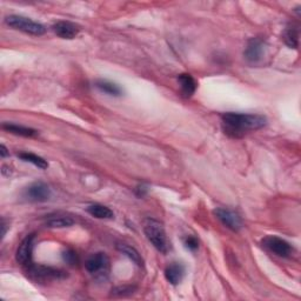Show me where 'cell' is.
Here are the masks:
<instances>
[{
    "label": "cell",
    "mask_w": 301,
    "mask_h": 301,
    "mask_svg": "<svg viewBox=\"0 0 301 301\" xmlns=\"http://www.w3.org/2000/svg\"><path fill=\"white\" fill-rule=\"evenodd\" d=\"M184 274H185V268L183 265L180 264H172L165 269L166 280H167L169 284L174 285V286L183 280Z\"/></svg>",
    "instance_id": "cell-13"
},
{
    "label": "cell",
    "mask_w": 301,
    "mask_h": 301,
    "mask_svg": "<svg viewBox=\"0 0 301 301\" xmlns=\"http://www.w3.org/2000/svg\"><path fill=\"white\" fill-rule=\"evenodd\" d=\"M284 40L291 49H298L299 46V30L296 26H291L285 31Z\"/></svg>",
    "instance_id": "cell-19"
},
{
    "label": "cell",
    "mask_w": 301,
    "mask_h": 301,
    "mask_svg": "<svg viewBox=\"0 0 301 301\" xmlns=\"http://www.w3.org/2000/svg\"><path fill=\"white\" fill-rule=\"evenodd\" d=\"M25 197L34 203H44L51 198V189L44 183H34L30 185L25 191Z\"/></svg>",
    "instance_id": "cell-9"
},
{
    "label": "cell",
    "mask_w": 301,
    "mask_h": 301,
    "mask_svg": "<svg viewBox=\"0 0 301 301\" xmlns=\"http://www.w3.org/2000/svg\"><path fill=\"white\" fill-rule=\"evenodd\" d=\"M223 128L227 136L241 138L249 131L263 128L266 125V118L259 114H245L227 112L221 116Z\"/></svg>",
    "instance_id": "cell-1"
},
{
    "label": "cell",
    "mask_w": 301,
    "mask_h": 301,
    "mask_svg": "<svg viewBox=\"0 0 301 301\" xmlns=\"http://www.w3.org/2000/svg\"><path fill=\"white\" fill-rule=\"evenodd\" d=\"M265 52V44L261 39H252L249 40L248 45L245 50V58L247 59L249 62H258L263 59V55Z\"/></svg>",
    "instance_id": "cell-10"
},
{
    "label": "cell",
    "mask_w": 301,
    "mask_h": 301,
    "mask_svg": "<svg viewBox=\"0 0 301 301\" xmlns=\"http://www.w3.org/2000/svg\"><path fill=\"white\" fill-rule=\"evenodd\" d=\"M6 223H5V219H3V221H2V228H3V232H2V236L4 238L5 236V234H6Z\"/></svg>",
    "instance_id": "cell-27"
},
{
    "label": "cell",
    "mask_w": 301,
    "mask_h": 301,
    "mask_svg": "<svg viewBox=\"0 0 301 301\" xmlns=\"http://www.w3.org/2000/svg\"><path fill=\"white\" fill-rule=\"evenodd\" d=\"M117 249L119 252H121L122 254H125L130 260H132L134 264H137L138 266H142L144 264V260H142L140 253L137 251L136 248L130 246L127 244H118Z\"/></svg>",
    "instance_id": "cell-17"
},
{
    "label": "cell",
    "mask_w": 301,
    "mask_h": 301,
    "mask_svg": "<svg viewBox=\"0 0 301 301\" xmlns=\"http://www.w3.org/2000/svg\"><path fill=\"white\" fill-rule=\"evenodd\" d=\"M112 292L114 293V294L122 295V294H125L126 292H132V288H130V287H118V288H116V290H113Z\"/></svg>",
    "instance_id": "cell-23"
},
{
    "label": "cell",
    "mask_w": 301,
    "mask_h": 301,
    "mask_svg": "<svg viewBox=\"0 0 301 301\" xmlns=\"http://www.w3.org/2000/svg\"><path fill=\"white\" fill-rule=\"evenodd\" d=\"M3 128L10 132L12 134H15V136H20V137H26V138H32L38 136V132L33 128L30 127H25V126H19L15 124H4Z\"/></svg>",
    "instance_id": "cell-16"
},
{
    "label": "cell",
    "mask_w": 301,
    "mask_h": 301,
    "mask_svg": "<svg viewBox=\"0 0 301 301\" xmlns=\"http://www.w3.org/2000/svg\"><path fill=\"white\" fill-rule=\"evenodd\" d=\"M138 191H139V193H138V196L142 197V196H145L146 192H147V188L144 187V186H141V187H138Z\"/></svg>",
    "instance_id": "cell-26"
},
{
    "label": "cell",
    "mask_w": 301,
    "mask_h": 301,
    "mask_svg": "<svg viewBox=\"0 0 301 301\" xmlns=\"http://www.w3.org/2000/svg\"><path fill=\"white\" fill-rule=\"evenodd\" d=\"M144 232L150 244L161 253H167L168 240L166 236L164 226L156 219H146L144 223Z\"/></svg>",
    "instance_id": "cell-2"
},
{
    "label": "cell",
    "mask_w": 301,
    "mask_h": 301,
    "mask_svg": "<svg viewBox=\"0 0 301 301\" xmlns=\"http://www.w3.org/2000/svg\"><path fill=\"white\" fill-rule=\"evenodd\" d=\"M62 256H64V260L66 261V263L70 264V265H74L78 261L77 253L72 251V249H66V251L64 252V254H62Z\"/></svg>",
    "instance_id": "cell-22"
},
{
    "label": "cell",
    "mask_w": 301,
    "mask_h": 301,
    "mask_svg": "<svg viewBox=\"0 0 301 301\" xmlns=\"http://www.w3.org/2000/svg\"><path fill=\"white\" fill-rule=\"evenodd\" d=\"M85 267L92 275L97 278H104L107 276L110 272V259L105 253H94L86 260Z\"/></svg>",
    "instance_id": "cell-4"
},
{
    "label": "cell",
    "mask_w": 301,
    "mask_h": 301,
    "mask_svg": "<svg viewBox=\"0 0 301 301\" xmlns=\"http://www.w3.org/2000/svg\"><path fill=\"white\" fill-rule=\"evenodd\" d=\"M96 86L99 91L104 92L106 94H110V96L113 97H119L122 93L120 87L114 82H111L109 80H98L96 82Z\"/></svg>",
    "instance_id": "cell-18"
},
{
    "label": "cell",
    "mask_w": 301,
    "mask_h": 301,
    "mask_svg": "<svg viewBox=\"0 0 301 301\" xmlns=\"http://www.w3.org/2000/svg\"><path fill=\"white\" fill-rule=\"evenodd\" d=\"M86 211L92 217L97 218V219H113L114 218V213L112 212V209H110L109 207L100 204L90 205L86 208Z\"/></svg>",
    "instance_id": "cell-15"
},
{
    "label": "cell",
    "mask_w": 301,
    "mask_h": 301,
    "mask_svg": "<svg viewBox=\"0 0 301 301\" xmlns=\"http://www.w3.org/2000/svg\"><path fill=\"white\" fill-rule=\"evenodd\" d=\"M178 81H179L181 93H183L185 97L188 98L193 96L197 90V82L191 74H187V73L180 74L179 77H178Z\"/></svg>",
    "instance_id": "cell-14"
},
{
    "label": "cell",
    "mask_w": 301,
    "mask_h": 301,
    "mask_svg": "<svg viewBox=\"0 0 301 301\" xmlns=\"http://www.w3.org/2000/svg\"><path fill=\"white\" fill-rule=\"evenodd\" d=\"M9 154H10V152L5 147V145L0 146V156H2V158H6L7 156H9Z\"/></svg>",
    "instance_id": "cell-24"
},
{
    "label": "cell",
    "mask_w": 301,
    "mask_h": 301,
    "mask_svg": "<svg viewBox=\"0 0 301 301\" xmlns=\"http://www.w3.org/2000/svg\"><path fill=\"white\" fill-rule=\"evenodd\" d=\"M19 158H20L22 160L26 161V162H31V164H33L34 166H37V167L41 168V169H46L47 167H49V164H47V161L44 159V158L39 157L34 153L23 152V153L19 154Z\"/></svg>",
    "instance_id": "cell-20"
},
{
    "label": "cell",
    "mask_w": 301,
    "mask_h": 301,
    "mask_svg": "<svg viewBox=\"0 0 301 301\" xmlns=\"http://www.w3.org/2000/svg\"><path fill=\"white\" fill-rule=\"evenodd\" d=\"M52 29L54 33L62 39H74L80 32V27L71 22H58Z\"/></svg>",
    "instance_id": "cell-11"
},
{
    "label": "cell",
    "mask_w": 301,
    "mask_h": 301,
    "mask_svg": "<svg viewBox=\"0 0 301 301\" xmlns=\"http://www.w3.org/2000/svg\"><path fill=\"white\" fill-rule=\"evenodd\" d=\"M34 234L27 235L25 239L22 241L17 249V254H15V260L18 264L27 266L32 263V253H33V243H34Z\"/></svg>",
    "instance_id": "cell-8"
},
{
    "label": "cell",
    "mask_w": 301,
    "mask_h": 301,
    "mask_svg": "<svg viewBox=\"0 0 301 301\" xmlns=\"http://www.w3.org/2000/svg\"><path fill=\"white\" fill-rule=\"evenodd\" d=\"M26 272L29 273L30 276L34 280H42V281H49V280H54L61 278L62 272L59 271V269H54L51 267H45V266H37V265H33L31 263L27 265Z\"/></svg>",
    "instance_id": "cell-7"
},
{
    "label": "cell",
    "mask_w": 301,
    "mask_h": 301,
    "mask_svg": "<svg viewBox=\"0 0 301 301\" xmlns=\"http://www.w3.org/2000/svg\"><path fill=\"white\" fill-rule=\"evenodd\" d=\"M5 22L12 29L22 31V32L27 34L42 35L46 32L45 26L41 25L40 23L34 22L30 18L22 17V15H9V17H6Z\"/></svg>",
    "instance_id": "cell-3"
},
{
    "label": "cell",
    "mask_w": 301,
    "mask_h": 301,
    "mask_svg": "<svg viewBox=\"0 0 301 301\" xmlns=\"http://www.w3.org/2000/svg\"><path fill=\"white\" fill-rule=\"evenodd\" d=\"M214 214L221 221V224L233 232H239L243 228V220L240 216L228 208H217Z\"/></svg>",
    "instance_id": "cell-6"
},
{
    "label": "cell",
    "mask_w": 301,
    "mask_h": 301,
    "mask_svg": "<svg viewBox=\"0 0 301 301\" xmlns=\"http://www.w3.org/2000/svg\"><path fill=\"white\" fill-rule=\"evenodd\" d=\"M184 243H185V246L188 249H191V251H196V249L199 247V241H198L196 236H192V235L186 236Z\"/></svg>",
    "instance_id": "cell-21"
},
{
    "label": "cell",
    "mask_w": 301,
    "mask_h": 301,
    "mask_svg": "<svg viewBox=\"0 0 301 301\" xmlns=\"http://www.w3.org/2000/svg\"><path fill=\"white\" fill-rule=\"evenodd\" d=\"M261 244H263V246L267 251L273 253V254L281 256V258H288V256L293 254V251H294L290 243H287L286 240L275 235H268L264 238Z\"/></svg>",
    "instance_id": "cell-5"
},
{
    "label": "cell",
    "mask_w": 301,
    "mask_h": 301,
    "mask_svg": "<svg viewBox=\"0 0 301 301\" xmlns=\"http://www.w3.org/2000/svg\"><path fill=\"white\" fill-rule=\"evenodd\" d=\"M73 224V218L67 214H62V213H55V214L47 216L45 219V225L51 228H65L70 227Z\"/></svg>",
    "instance_id": "cell-12"
},
{
    "label": "cell",
    "mask_w": 301,
    "mask_h": 301,
    "mask_svg": "<svg viewBox=\"0 0 301 301\" xmlns=\"http://www.w3.org/2000/svg\"><path fill=\"white\" fill-rule=\"evenodd\" d=\"M10 167H7V166H3V169H2V173H3V176H6V177H9L10 174H11V171H10Z\"/></svg>",
    "instance_id": "cell-25"
}]
</instances>
